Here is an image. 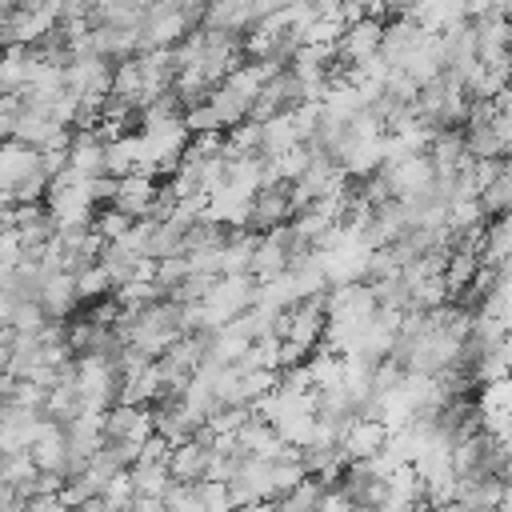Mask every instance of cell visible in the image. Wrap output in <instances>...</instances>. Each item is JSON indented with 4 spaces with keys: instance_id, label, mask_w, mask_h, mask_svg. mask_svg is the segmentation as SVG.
Returning <instances> with one entry per match:
<instances>
[{
    "instance_id": "6da1fadb",
    "label": "cell",
    "mask_w": 512,
    "mask_h": 512,
    "mask_svg": "<svg viewBox=\"0 0 512 512\" xmlns=\"http://www.w3.org/2000/svg\"><path fill=\"white\" fill-rule=\"evenodd\" d=\"M256 292H260V284H256L248 272H244V276H216L212 288L204 292V300L196 304L200 328H204V332L224 328L228 320H236L240 312H248V308L256 304Z\"/></svg>"
},
{
    "instance_id": "7a4b0ae2",
    "label": "cell",
    "mask_w": 512,
    "mask_h": 512,
    "mask_svg": "<svg viewBox=\"0 0 512 512\" xmlns=\"http://www.w3.org/2000/svg\"><path fill=\"white\" fill-rule=\"evenodd\" d=\"M72 380L80 392V412H108L120 396V372L112 356L104 352H84L72 360Z\"/></svg>"
},
{
    "instance_id": "3957f363",
    "label": "cell",
    "mask_w": 512,
    "mask_h": 512,
    "mask_svg": "<svg viewBox=\"0 0 512 512\" xmlns=\"http://www.w3.org/2000/svg\"><path fill=\"white\" fill-rule=\"evenodd\" d=\"M192 28L196 24L180 8V0H152L140 20V40H144V48H176Z\"/></svg>"
},
{
    "instance_id": "277c9868",
    "label": "cell",
    "mask_w": 512,
    "mask_h": 512,
    "mask_svg": "<svg viewBox=\"0 0 512 512\" xmlns=\"http://www.w3.org/2000/svg\"><path fill=\"white\" fill-rule=\"evenodd\" d=\"M380 40H384V20L376 16H360L356 24L344 28V36L336 40V64L348 72V68H360L368 56L380 52Z\"/></svg>"
},
{
    "instance_id": "5b68a950",
    "label": "cell",
    "mask_w": 512,
    "mask_h": 512,
    "mask_svg": "<svg viewBox=\"0 0 512 512\" xmlns=\"http://www.w3.org/2000/svg\"><path fill=\"white\" fill-rule=\"evenodd\" d=\"M296 216V204H292V184H268L252 196L248 204V228L252 232H272V228H284L292 224Z\"/></svg>"
},
{
    "instance_id": "8992f818",
    "label": "cell",
    "mask_w": 512,
    "mask_h": 512,
    "mask_svg": "<svg viewBox=\"0 0 512 512\" xmlns=\"http://www.w3.org/2000/svg\"><path fill=\"white\" fill-rule=\"evenodd\" d=\"M208 460H212V432L200 428L192 440L172 444V452H168V476L176 484H200L204 472H208Z\"/></svg>"
},
{
    "instance_id": "52a82bcc",
    "label": "cell",
    "mask_w": 512,
    "mask_h": 512,
    "mask_svg": "<svg viewBox=\"0 0 512 512\" xmlns=\"http://www.w3.org/2000/svg\"><path fill=\"white\" fill-rule=\"evenodd\" d=\"M100 432H104V444H144L152 436V412L148 408H136V404H112L100 420Z\"/></svg>"
},
{
    "instance_id": "ba28073f",
    "label": "cell",
    "mask_w": 512,
    "mask_h": 512,
    "mask_svg": "<svg viewBox=\"0 0 512 512\" xmlns=\"http://www.w3.org/2000/svg\"><path fill=\"white\" fill-rule=\"evenodd\" d=\"M28 456L36 464V472H48V476H64V460H68V436H64V424L56 420H40L32 444H28Z\"/></svg>"
},
{
    "instance_id": "9c48e42d",
    "label": "cell",
    "mask_w": 512,
    "mask_h": 512,
    "mask_svg": "<svg viewBox=\"0 0 512 512\" xmlns=\"http://www.w3.org/2000/svg\"><path fill=\"white\" fill-rule=\"evenodd\" d=\"M324 324H328V316H324V296L300 300V304L288 308V336H284V340H292V344H300L304 352H312V348L324 344Z\"/></svg>"
},
{
    "instance_id": "30bf717a",
    "label": "cell",
    "mask_w": 512,
    "mask_h": 512,
    "mask_svg": "<svg viewBox=\"0 0 512 512\" xmlns=\"http://www.w3.org/2000/svg\"><path fill=\"white\" fill-rule=\"evenodd\" d=\"M384 444H388V428L380 420H372V416H356L340 436L344 460H372V456L384 452Z\"/></svg>"
},
{
    "instance_id": "8fae6325",
    "label": "cell",
    "mask_w": 512,
    "mask_h": 512,
    "mask_svg": "<svg viewBox=\"0 0 512 512\" xmlns=\"http://www.w3.org/2000/svg\"><path fill=\"white\" fill-rule=\"evenodd\" d=\"M36 304L44 308V316H48V320H68V316H76V312H80L76 276H72V272H52V276H44Z\"/></svg>"
},
{
    "instance_id": "7c38bea8",
    "label": "cell",
    "mask_w": 512,
    "mask_h": 512,
    "mask_svg": "<svg viewBox=\"0 0 512 512\" xmlns=\"http://www.w3.org/2000/svg\"><path fill=\"white\" fill-rule=\"evenodd\" d=\"M156 188H160V180H152V176H144V172H132V176L116 180L112 208H120V212H124V216H132V220H144V216L152 212Z\"/></svg>"
},
{
    "instance_id": "4fadbf2b",
    "label": "cell",
    "mask_w": 512,
    "mask_h": 512,
    "mask_svg": "<svg viewBox=\"0 0 512 512\" xmlns=\"http://www.w3.org/2000/svg\"><path fill=\"white\" fill-rule=\"evenodd\" d=\"M236 452L240 456H256V460H276L280 452H284V440L276 436V428L268 424V420H260L256 412L240 424V432H236Z\"/></svg>"
},
{
    "instance_id": "5bb4252c",
    "label": "cell",
    "mask_w": 512,
    "mask_h": 512,
    "mask_svg": "<svg viewBox=\"0 0 512 512\" xmlns=\"http://www.w3.org/2000/svg\"><path fill=\"white\" fill-rule=\"evenodd\" d=\"M408 20H416L432 36H444L456 24H464L468 16H464V0H416L412 12H408Z\"/></svg>"
},
{
    "instance_id": "9a60e30c",
    "label": "cell",
    "mask_w": 512,
    "mask_h": 512,
    "mask_svg": "<svg viewBox=\"0 0 512 512\" xmlns=\"http://www.w3.org/2000/svg\"><path fill=\"white\" fill-rule=\"evenodd\" d=\"M32 172H40V152L20 140H0V188L12 192Z\"/></svg>"
},
{
    "instance_id": "2e32d148",
    "label": "cell",
    "mask_w": 512,
    "mask_h": 512,
    "mask_svg": "<svg viewBox=\"0 0 512 512\" xmlns=\"http://www.w3.org/2000/svg\"><path fill=\"white\" fill-rule=\"evenodd\" d=\"M500 496H504V476H472V480H460L456 488V504L464 512H496Z\"/></svg>"
},
{
    "instance_id": "e0dca14e",
    "label": "cell",
    "mask_w": 512,
    "mask_h": 512,
    "mask_svg": "<svg viewBox=\"0 0 512 512\" xmlns=\"http://www.w3.org/2000/svg\"><path fill=\"white\" fill-rule=\"evenodd\" d=\"M68 168L84 180H96L104 176V140L96 132H72V144H68Z\"/></svg>"
},
{
    "instance_id": "ac0fdd59",
    "label": "cell",
    "mask_w": 512,
    "mask_h": 512,
    "mask_svg": "<svg viewBox=\"0 0 512 512\" xmlns=\"http://www.w3.org/2000/svg\"><path fill=\"white\" fill-rule=\"evenodd\" d=\"M424 40V28L416 24V20H408V16H392L388 24H384V40H380V52L388 56V64L396 68L416 44Z\"/></svg>"
},
{
    "instance_id": "d6986e66",
    "label": "cell",
    "mask_w": 512,
    "mask_h": 512,
    "mask_svg": "<svg viewBox=\"0 0 512 512\" xmlns=\"http://www.w3.org/2000/svg\"><path fill=\"white\" fill-rule=\"evenodd\" d=\"M136 164H140V136L136 132H124V136L104 144V176L124 180L136 172Z\"/></svg>"
},
{
    "instance_id": "ffe728a7",
    "label": "cell",
    "mask_w": 512,
    "mask_h": 512,
    "mask_svg": "<svg viewBox=\"0 0 512 512\" xmlns=\"http://www.w3.org/2000/svg\"><path fill=\"white\" fill-rule=\"evenodd\" d=\"M296 144H300V132H296V124H292L288 112H280V116H272V120L260 124V156L264 160H276V156H284Z\"/></svg>"
},
{
    "instance_id": "44dd1931",
    "label": "cell",
    "mask_w": 512,
    "mask_h": 512,
    "mask_svg": "<svg viewBox=\"0 0 512 512\" xmlns=\"http://www.w3.org/2000/svg\"><path fill=\"white\" fill-rule=\"evenodd\" d=\"M304 368H308V376H312V388H316V392H332V388H340V372H344V356H340L336 348H328V344H320V352H312Z\"/></svg>"
},
{
    "instance_id": "7402d4cb",
    "label": "cell",
    "mask_w": 512,
    "mask_h": 512,
    "mask_svg": "<svg viewBox=\"0 0 512 512\" xmlns=\"http://www.w3.org/2000/svg\"><path fill=\"white\" fill-rule=\"evenodd\" d=\"M476 272H480V256H476V252H468V248H448V260H444V284H448V296H452V300L472 284Z\"/></svg>"
},
{
    "instance_id": "603a6c76",
    "label": "cell",
    "mask_w": 512,
    "mask_h": 512,
    "mask_svg": "<svg viewBox=\"0 0 512 512\" xmlns=\"http://www.w3.org/2000/svg\"><path fill=\"white\" fill-rule=\"evenodd\" d=\"M132 484H136V496H152V500H164V492L172 488V476H168V464L160 460H136L128 468Z\"/></svg>"
},
{
    "instance_id": "cb8c5ba5",
    "label": "cell",
    "mask_w": 512,
    "mask_h": 512,
    "mask_svg": "<svg viewBox=\"0 0 512 512\" xmlns=\"http://www.w3.org/2000/svg\"><path fill=\"white\" fill-rule=\"evenodd\" d=\"M476 200H480V212H484V216H504V212H512V160H508V156H504L500 176H496Z\"/></svg>"
},
{
    "instance_id": "d4e9b609",
    "label": "cell",
    "mask_w": 512,
    "mask_h": 512,
    "mask_svg": "<svg viewBox=\"0 0 512 512\" xmlns=\"http://www.w3.org/2000/svg\"><path fill=\"white\" fill-rule=\"evenodd\" d=\"M324 480L320 476H304L292 492H284L280 500H276V512H316L320 508V496H324Z\"/></svg>"
},
{
    "instance_id": "484cf974",
    "label": "cell",
    "mask_w": 512,
    "mask_h": 512,
    "mask_svg": "<svg viewBox=\"0 0 512 512\" xmlns=\"http://www.w3.org/2000/svg\"><path fill=\"white\" fill-rule=\"evenodd\" d=\"M208 108H212V116H216V124L228 132V128H236L240 120H248V104L236 96V92H228L224 84H216L212 92H208Z\"/></svg>"
},
{
    "instance_id": "4316f807",
    "label": "cell",
    "mask_w": 512,
    "mask_h": 512,
    "mask_svg": "<svg viewBox=\"0 0 512 512\" xmlns=\"http://www.w3.org/2000/svg\"><path fill=\"white\" fill-rule=\"evenodd\" d=\"M220 84H224L228 92H236V96L252 108V100H256V92H260V84H264V72H260V64H256V60H244V64H236Z\"/></svg>"
},
{
    "instance_id": "83f0119b",
    "label": "cell",
    "mask_w": 512,
    "mask_h": 512,
    "mask_svg": "<svg viewBox=\"0 0 512 512\" xmlns=\"http://www.w3.org/2000/svg\"><path fill=\"white\" fill-rule=\"evenodd\" d=\"M260 152V124L256 120H240L236 128L224 132V160H240V156H256Z\"/></svg>"
},
{
    "instance_id": "f1b7e54d",
    "label": "cell",
    "mask_w": 512,
    "mask_h": 512,
    "mask_svg": "<svg viewBox=\"0 0 512 512\" xmlns=\"http://www.w3.org/2000/svg\"><path fill=\"white\" fill-rule=\"evenodd\" d=\"M72 276H76V296H80V304H92V300L112 296V280H108V272H104V264H100V260H96V264L76 268Z\"/></svg>"
},
{
    "instance_id": "f546056e",
    "label": "cell",
    "mask_w": 512,
    "mask_h": 512,
    "mask_svg": "<svg viewBox=\"0 0 512 512\" xmlns=\"http://www.w3.org/2000/svg\"><path fill=\"white\" fill-rule=\"evenodd\" d=\"M280 388V372L276 368H252V372H240V400L252 408L260 404L264 396H272Z\"/></svg>"
},
{
    "instance_id": "4dcf8cb0",
    "label": "cell",
    "mask_w": 512,
    "mask_h": 512,
    "mask_svg": "<svg viewBox=\"0 0 512 512\" xmlns=\"http://www.w3.org/2000/svg\"><path fill=\"white\" fill-rule=\"evenodd\" d=\"M128 228H132V216H124V212H120V208H112V204L96 208V216H92V232H96L104 244L124 240V236H128Z\"/></svg>"
},
{
    "instance_id": "1f68e13d",
    "label": "cell",
    "mask_w": 512,
    "mask_h": 512,
    "mask_svg": "<svg viewBox=\"0 0 512 512\" xmlns=\"http://www.w3.org/2000/svg\"><path fill=\"white\" fill-rule=\"evenodd\" d=\"M100 500H104V508H108V512H128V508L136 504V484H132L128 468H124V472H116V476L100 488Z\"/></svg>"
},
{
    "instance_id": "d6a6232c",
    "label": "cell",
    "mask_w": 512,
    "mask_h": 512,
    "mask_svg": "<svg viewBox=\"0 0 512 512\" xmlns=\"http://www.w3.org/2000/svg\"><path fill=\"white\" fill-rule=\"evenodd\" d=\"M44 324H48V316H44V308H40L36 300H20V304L12 308V320H8V328L20 332V336H36Z\"/></svg>"
},
{
    "instance_id": "836d02e7",
    "label": "cell",
    "mask_w": 512,
    "mask_h": 512,
    "mask_svg": "<svg viewBox=\"0 0 512 512\" xmlns=\"http://www.w3.org/2000/svg\"><path fill=\"white\" fill-rule=\"evenodd\" d=\"M180 120H184L188 136H196V132H224V128L216 124V116H212L208 100H204V104H192V108H184V112H180Z\"/></svg>"
},
{
    "instance_id": "e575fe53",
    "label": "cell",
    "mask_w": 512,
    "mask_h": 512,
    "mask_svg": "<svg viewBox=\"0 0 512 512\" xmlns=\"http://www.w3.org/2000/svg\"><path fill=\"white\" fill-rule=\"evenodd\" d=\"M316 512H356V504H352L336 484H328L324 496H320V508H316Z\"/></svg>"
},
{
    "instance_id": "d590c367",
    "label": "cell",
    "mask_w": 512,
    "mask_h": 512,
    "mask_svg": "<svg viewBox=\"0 0 512 512\" xmlns=\"http://www.w3.org/2000/svg\"><path fill=\"white\" fill-rule=\"evenodd\" d=\"M492 108H496L500 116H508V120H512V84H504V88L492 96Z\"/></svg>"
},
{
    "instance_id": "8d00e7d4",
    "label": "cell",
    "mask_w": 512,
    "mask_h": 512,
    "mask_svg": "<svg viewBox=\"0 0 512 512\" xmlns=\"http://www.w3.org/2000/svg\"><path fill=\"white\" fill-rule=\"evenodd\" d=\"M412 4H416V0H384V12H388V16H408Z\"/></svg>"
},
{
    "instance_id": "74e56055",
    "label": "cell",
    "mask_w": 512,
    "mask_h": 512,
    "mask_svg": "<svg viewBox=\"0 0 512 512\" xmlns=\"http://www.w3.org/2000/svg\"><path fill=\"white\" fill-rule=\"evenodd\" d=\"M352 4L364 8V16H376V20L384 16V0H352Z\"/></svg>"
},
{
    "instance_id": "f35d334b",
    "label": "cell",
    "mask_w": 512,
    "mask_h": 512,
    "mask_svg": "<svg viewBox=\"0 0 512 512\" xmlns=\"http://www.w3.org/2000/svg\"><path fill=\"white\" fill-rule=\"evenodd\" d=\"M232 512H276V500H260V504H240Z\"/></svg>"
},
{
    "instance_id": "ab89813d",
    "label": "cell",
    "mask_w": 512,
    "mask_h": 512,
    "mask_svg": "<svg viewBox=\"0 0 512 512\" xmlns=\"http://www.w3.org/2000/svg\"><path fill=\"white\" fill-rule=\"evenodd\" d=\"M492 12L504 16V20H512V0H492Z\"/></svg>"
},
{
    "instance_id": "60d3db41",
    "label": "cell",
    "mask_w": 512,
    "mask_h": 512,
    "mask_svg": "<svg viewBox=\"0 0 512 512\" xmlns=\"http://www.w3.org/2000/svg\"><path fill=\"white\" fill-rule=\"evenodd\" d=\"M496 512H512V480H504V496H500V508Z\"/></svg>"
},
{
    "instance_id": "b9f144b4",
    "label": "cell",
    "mask_w": 512,
    "mask_h": 512,
    "mask_svg": "<svg viewBox=\"0 0 512 512\" xmlns=\"http://www.w3.org/2000/svg\"><path fill=\"white\" fill-rule=\"evenodd\" d=\"M428 512H464V508L452 500V504H440V508H428Z\"/></svg>"
},
{
    "instance_id": "7bdbcfd3",
    "label": "cell",
    "mask_w": 512,
    "mask_h": 512,
    "mask_svg": "<svg viewBox=\"0 0 512 512\" xmlns=\"http://www.w3.org/2000/svg\"><path fill=\"white\" fill-rule=\"evenodd\" d=\"M508 160H512V148H508Z\"/></svg>"
},
{
    "instance_id": "ee69618b",
    "label": "cell",
    "mask_w": 512,
    "mask_h": 512,
    "mask_svg": "<svg viewBox=\"0 0 512 512\" xmlns=\"http://www.w3.org/2000/svg\"><path fill=\"white\" fill-rule=\"evenodd\" d=\"M12 4H20V0H12Z\"/></svg>"
}]
</instances>
